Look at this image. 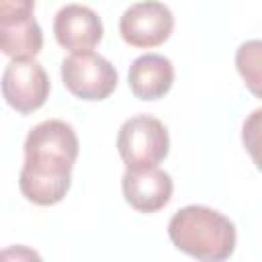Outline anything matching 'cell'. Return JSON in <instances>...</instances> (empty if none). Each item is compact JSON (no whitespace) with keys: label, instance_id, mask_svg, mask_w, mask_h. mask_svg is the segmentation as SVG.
Wrapping results in <instances>:
<instances>
[{"label":"cell","instance_id":"6da1fadb","mask_svg":"<svg viewBox=\"0 0 262 262\" xmlns=\"http://www.w3.org/2000/svg\"><path fill=\"white\" fill-rule=\"evenodd\" d=\"M80 141L74 127L61 119L37 123L25 139V162L18 174L20 194L39 207L63 201L72 186V170Z\"/></svg>","mask_w":262,"mask_h":262},{"label":"cell","instance_id":"7a4b0ae2","mask_svg":"<svg viewBox=\"0 0 262 262\" xmlns=\"http://www.w3.org/2000/svg\"><path fill=\"white\" fill-rule=\"evenodd\" d=\"M172 246L203 262H223L231 258L237 231L229 217L207 205H186L168 221Z\"/></svg>","mask_w":262,"mask_h":262},{"label":"cell","instance_id":"3957f363","mask_svg":"<svg viewBox=\"0 0 262 262\" xmlns=\"http://www.w3.org/2000/svg\"><path fill=\"white\" fill-rule=\"evenodd\" d=\"M117 151L127 168H156L170 151L168 129L158 117L135 115L119 127Z\"/></svg>","mask_w":262,"mask_h":262},{"label":"cell","instance_id":"277c9868","mask_svg":"<svg viewBox=\"0 0 262 262\" xmlns=\"http://www.w3.org/2000/svg\"><path fill=\"white\" fill-rule=\"evenodd\" d=\"M61 82L72 96L96 102L115 92L119 74L106 57L94 51H82L72 53L61 61Z\"/></svg>","mask_w":262,"mask_h":262},{"label":"cell","instance_id":"5b68a950","mask_svg":"<svg viewBox=\"0 0 262 262\" xmlns=\"http://www.w3.org/2000/svg\"><path fill=\"white\" fill-rule=\"evenodd\" d=\"M51 82L45 68L35 57L10 59L2 72V96L10 108L31 115L49 98Z\"/></svg>","mask_w":262,"mask_h":262},{"label":"cell","instance_id":"8992f818","mask_svg":"<svg viewBox=\"0 0 262 262\" xmlns=\"http://www.w3.org/2000/svg\"><path fill=\"white\" fill-rule=\"evenodd\" d=\"M174 14L160 0H141L131 4L119 18L123 41L137 49H151L170 39Z\"/></svg>","mask_w":262,"mask_h":262},{"label":"cell","instance_id":"52a82bcc","mask_svg":"<svg viewBox=\"0 0 262 262\" xmlns=\"http://www.w3.org/2000/svg\"><path fill=\"white\" fill-rule=\"evenodd\" d=\"M102 33L100 16L84 4H66L53 18L55 41L72 53L92 51L102 41Z\"/></svg>","mask_w":262,"mask_h":262},{"label":"cell","instance_id":"ba28073f","mask_svg":"<svg viewBox=\"0 0 262 262\" xmlns=\"http://www.w3.org/2000/svg\"><path fill=\"white\" fill-rule=\"evenodd\" d=\"M125 203L139 213H158L164 209L174 192L172 176L162 168H127L121 180Z\"/></svg>","mask_w":262,"mask_h":262},{"label":"cell","instance_id":"9c48e42d","mask_svg":"<svg viewBox=\"0 0 262 262\" xmlns=\"http://www.w3.org/2000/svg\"><path fill=\"white\" fill-rule=\"evenodd\" d=\"M129 90L139 100H160L174 84V66L166 55L145 53L133 59L127 74Z\"/></svg>","mask_w":262,"mask_h":262},{"label":"cell","instance_id":"30bf717a","mask_svg":"<svg viewBox=\"0 0 262 262\" xmlns=\"http://www.w3.org/2000/svg\"><path fill=\"white\" fill-rule=\"evenodd\" d=\"M0 49L10 59L37 57L43 49V31L35 18L0 27Z\"/></svg>","mask_w":262,"mask_h":262},{"label":"cell","instance_id":"8fae6325","mask_svg":"<svg viewBox=\"0 0 262 262\" xmlns=\"http://www.w3.org/2000/svg\"><path fill=\"white\" fill-rule=\"evenodd\" d=\"M235 68L246 88L262 100V39L244 41L235 49Z\"/></svg>","mask_w":262,"mask_h":262},{"label":"cell","instance_id":"7c38bea8","mask_svg":"<svg viewBox=\"0 0 262 262\" xmlns=\"http://www.w3.org/2000/svg\"><path fill=\"white\" fill-rule=\"evenodd\" d=\"M242 143L254 166L262 172V108L252 111L242 125Z\"/></svg>","mask_w":262,"mask_h":262},{"label":"cell","instance_id":"4fadbf2b","mask_svg":"<svg viewBox=\"0 0 262 262\" xmlns=\"http://www.w3.org/2000/svg\"><path fill=\"white\" fill-rule=\"evenodd\" d=\"M35 0H0V27H10L33 16Z\"/></svg>","mask_w":262,"mask_h":262}]
</instances>
